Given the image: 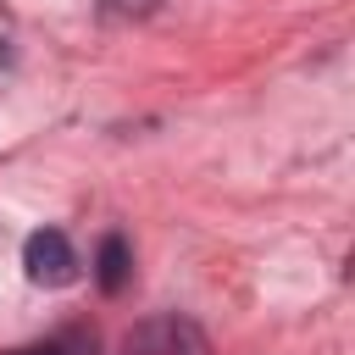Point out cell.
<instances>
[{
  "label": "cell",
  "mask_w": 355,
  "mask_h": 355,
  "mask_svg": "<svg viewBox=\"0 0 355 355\" xmlns=\"http://www.w3.org/2000/svg\"><path fill=\"white\" fill-rule=\"evenodd\" d=\"M122 355H211V338L189 316H150L122 338Z\"/></svg>",
  "instance_id": "1"
},
{
  "label": "cell",
  "mask_w": 355,
  "mask_h": 355,
  "mask_svg": "<svg viewBox=\"0 0 355 355\" xmlns=\"http://www.w3.org/2000/svg\"><path fill=\"white\" fill-rule=\"evenodd\" d=\"M22 266H28V277H33L39 288H61V283L78 277V255H72V244H67L61 227H39V233H28V244H22Z\"/></svg>",
  "instance_id": "2"
},
{
  "label": "cell",
  "mask_w": 355,
  "mask_h": 355,
  "mask_svg": "<svg viewBox=\"0 0 355 355\" xmlns=\"http://www.w3.org/2000/svg\"><path fill=\"white\" fill-rule=\"evenodd\" d=\"M94 277H100L105 294H122V288H128V277H133V255H128V239H122V233H111V239L100 244Z\"/></svg>",
  "instance_id": "3"
},
{
  "label": "cell",
  "mask_w": 355,
  "mask_h": 355,
  "mask_svg": "<svg viewBox=\"0 0 355 355\" xmlns=\"http://www.w3.org/2000/svg\"><path fill=\"white\" fill-rule=\"evenodd\" d=\"M11 355H94V333H55V338L28 344V349H11Z\"/></svg>",
  "instance_id": "4"
},
{
  "label": "cell",
  "mask_w": 355,
  "mask_h": 355,
  "mask_svg": "<svg viewBox=\"0 0 355 355\" xmlns=\"http://www.w3.org/2000/svg\"><path fill=\"white\" fill-rule=\"evenodd\" d=\"M161 0H105V11L111 17H128V22H139V17H150Z\"/></svg>",
  "instance_id": "5"
}]
</instances>
